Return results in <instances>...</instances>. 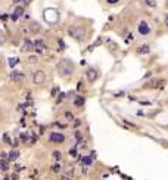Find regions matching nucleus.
<instances>
[{
    "mask_svg": "<svg viewBox=\"0 0 168 180\" xmlns=\"http://www.w3.org/2000/svg\"><path fill=\"white\" fill-rule=\"evenodd\" d=\"M56 69H58V74H59L61 77H68V75H71V74L74 72L72 62H71L69 59H62V61L58 64Z\"/></svg>",
    "mask_w": 168,
    "mask_h": 180,
    "instance_id": "obj_1",
    "label": "nucleus"
},
{
    "mask_svg": "<svg viewBox=\"0 0 168 180\" xmlns=\"http://www.w3.org/2000/svg\"><path fill=\"white\" fill-rule=\"evenodd\" d=\"M68 34L71 37H74V38H83L84 37V28L78 27V25H72V27H69Z\"/></svg>",
    "mask_w": 168,
    "mask_h": 180,
    "instance_id": "obj_2",
    "label": "nucleus"
},
{
    "mask_svg": "<svg viewBox=\"0 0 168 180\" xmlns=\"http://www.w3.org/2000/svg\"><path fill=\"white\" fill-rule=\"evenodd\" d=\"M44 80H46V74H44V71H43V69L35 71V74H34V77H32L34 84H41V83H44Z\"/></svg>",
    "mask_w": 168,
    "mask_h": 180,
    "instance_id": "obj_3",
    "label": "nucleus"
},
{
    "mask_svg": "<svg viewBox=\"0 0 168 180\" xmlns=\"http://www.w3.org/2000/svg\"><path fill=\"white\" fill-rule=\"evenodd\" d=\"M63 140H65V136L61 133H52L50 134V142H53V143H62Z\"/></svg>",
    "mask_w": 168,
    "mask_h": 180,
    "instance_id": "obj_4",
    "label": "nucleus"
},
{
    "mask_svg": "<svg viewBox=\"0 0 168 180\" xmlns=\"http://www.w3.org/2000/svg\"><path fill=\"white\" fill-rule=\"evenodd\" d=\"M149 31H151V28H149L148 22L142 21V22L139 24V33H140L142 35H146V34H149Z\"/></svg>",
    "mask_w": 168,
    "mask_h": 180,
    "instance_id": "obj_5",
    "label": "nucleus"
},
{
    "mask_svg": "<svg viewBox=\"0 0 168 180\" xmlns=\"http://www.w3.org/2000/svg\"><path fill=\"white\" fill-rule=\"evenodd\" d=\"M86 74H87V80H89V81H94V80L97 78V71H96L94 68H89V69L86 71Z\"/></svg>",
    "mask_w": 168,
    "mask_h": 180,
    "instance_id": "obj_6",
    "label": "nucleus"
},
{
    "mask_svg": "<svg viewBox=\"0 0 168 180\" xmlns=\"http://www.w3.org/2000/svg\"><path fill=\"white\" fill-rule=\"evenodd\" d=\"M10 78H12L13 81H21V80L25 78V74H22V72H19V71H12V72H10Z\"/></svg>",
    "mask_w": 168,
    "mask_h": 180,
    "instance_id": "obj_7",
    "label": "nucleus"
},
{
    "mask_svg": "<svg viewBox=\"0 0 168 180\" xmlns=\"http://www.w3.org/2000/svg\"><path fill=\"white\" fill-rule=\"evenodd\" d=\"M31 49H32V41L27 38V40L24 41V44H22L21 50H22V52H27V50H31Z\"/></svg>",
    "mask_w": 168,
    "mask_h": 180,
    "instance_id": "obj_8",
    "label": "nucleus"
},
{
    "mask_svg": "<svg viewBox=\"0 0 168 180\" xmlns=\"http://www.w3.org/2000/svg\"><path fill=\"white\" fill-rule=\"evenodd\" d=\"M46 46H44V43L41 41V40H35V41H32V49H37V50H43Z\"/></svg>",
    "mask_w": 168,
    "mask_h": 180,
    "instance_id": "obj_9",
    "label": "nucleus"
},
{
    "mask_svg": "<svg viewBox=\"0 0 168 180\" xmlns=\"http://www.w3.org/2000/svg\"><path fill=\"white\" fill-rule=\"evenodd\" d=\"M74 105H75V106H83V105H84V98L78 96V98L74 100Z\"/></svg>",
    "mask_w": 168,
    "mask_h": 180,
    "instance_id": "obj_10",
    "label": "nucleus"
},
{
    "mask_svg": "<svg viewBox=\"0 0 168 180\" xmlns=\"http://www.w3.org/2000/svg\"><path fill=\"white\" fill-rule=\"evenodd\" d=\"M18 157H19V152H18V151H12V152L9 154V160H10V161H15Z\"/></svg>",
    "mask_w": 168,
    "mask_h": 180,
    "instance_id": "obj_11",
    "label": "nucleus"
},
{
    "mask_svg": "<svg viewBox=\"0 0 168 180\" xmlns=\"http://www.w3.org/2000/svg\"><path fill=\"white\" fill-rule=\"evenodd\" d=\"M149 50H151V49H149V46H148V44H143V46L139 49V52H140V53H143V55H145V53H149Z\"/></svg>",
    "mask_w": 168,
    "mask_h": 180,
    "instance_id": "obj_12",
    "label": "nucleus"
},
{
    "mask_svg": "<svg viewBox=\"0 0 168 180\" xmlns=\"http://www.w3.org/2000/svg\"><path fill=\"white\" fill-rule=\"evenodd\" d=\"M83 163H84L86 165H90V164L93 163V158H92V157H83Z\"/></svg>",
    "mask_w": 168,
    "mask_h": 180,
    "instance_id": "obj_13",
    "label": "nucleus"
},
{
    "mask_svg": "<svg viewBox=\"0 0 168 180\" xmlns=\"http://www.w3.org/2000/svg\"><path fill=\"white\" fill-rule=\"evenodd\" d=\"M22 13H24V9H22V7H18V9L15 10V13H13V15H15L16 18H18V16H21Z\"/></svg>",
    "mask_w": 168,
    "mask_h": 180,
    "instance_id": "obj_14",
    "label": "nucleus"
},
{
    "mask_svg": "<svg viewBox=\"0 0 168 180\" xmlns=\"http://www.w3.org/2000/svg\"><path fill=\"white\" fill-rule=\"evenodd\" d=\"M16 64H18V59H16V58H10V59H9V65H10V66H15Z\"/></svg>",
    "mask_w": 168,
    "mask_h": 180,
    "instance_id": "obj_15",
    "label": "nucleus"
},
{
    "mask_svg": "<svg viewBox=\"0 0 168 180\" xmlns=\"http://www.w3.org/2000/svg\"><path fill=\"white\" fill-rule=\"evenodd\" d=\"M52 170H53L55 173H58V171H61V164H55V165L52 167Z\"/></svg>",
    "mask_w": 168,
    "mask_h": 180,
    "instance_id": "obj_16",
    "label": "nucleus"
},
{
    "mask_svg": "<svg viewBox=\"0 0 168 180\" xmlns=\"http://www.w3.org/2000/svg\"><path fill=\"white\" fill-rule=\"evenodd\" d=\"M31 30H32V31H40V25H38V24H35V25H31Z\"/></svg>",
    "mask_w": 168,
    "mask_h": 180,
    "instance_id": "obj_17",
    "label": "nucleus"
},
{
    "mask_svg": "<svg viewBox=\"0 0 168 180\" xmlns=\"http://www.w3.org/2000/svg\"><path fill=\"white\" fill-rule=\"evenodd\" d=\"M53 157H55L56 160H61V152H59V151H55V152H53Z\"/></svg>",
    "mask_w": 168,
    "mask_h": 180,
    "instance_id": "obj_18",
    "label": "nucleus"
},
{
    "mask_svg": "<svg viewBox=\"0 0 168 180\" xmlns=\"http://www.w3.org/2000/svg\"><path fill=\"white\" fill-rule=\"evenodd\" d=\"M28 61H30V62L32 64V62H37L38 59H37V56H30V58H28Z\"/></svg>",
    "mask_w": 168,
    "mask_h": 180,
    "instance_id": "obj_19",
    "label": "nucleus"
},
{
    "mask_svg": "<svg viewBox=\"0 0 168 180\" xmlns=\"http://www.w3.org/2000/svg\"><path fill=\"white\" fill-rule=\"evenodd\" d=\"M146 3H148L149 6H153V7L156 6V3H155V1H152V0H146Z\"/></svg>",
    "mask_w": 168,
    "mask_h": 180,
    "instance_id": "obj_20",
    "label": "nucleus"
},
{
    "mask_svg": "<svg viewBox=\"0 0 168 180\" xmlns=\"http://www.w3.org/2000/svg\"><path fill=\"white\" fill-rule=\"evenodd\" d=\"M3 139H4V142H6V143H10V139H9V136H7V134H4V136H3Z\"/></svg>",
    "mask_w": 168,
    "mask_h": 180,
    "instance_id": "obj_21",
    "label": "nucleus"
},
{
    "mask_svg": "<svg viewBox=\"0 0 168 180\" xmlns=\"http://www.w3.org/2000/svg\"><path fill=\"white\" fill-rule=\"evenodd\" d=\"M69 154H71L72 157H77V151H75V149H71V151H69Z\"/></svg>",
    "mask_w": 168,
    "mask_h": 180,
    "instance_id": "obj_22",
    "label": "nucleus"
},
{
    "mask_svg": "<svg viewBox=\"0 0 168 180\" xmlns=\"http://www.w3.org/2000/svg\"><path fill=\"white\" fill-rule=\"evenodd\" d=\"M0 158H1V160H6V158H7L6 152H1V154H0Z\"/></svg>",
    "mask_w": 168,
    "mask_h": 180,
    "instance_id": "obj_23",
    "label": "nucleus"
},
{
    "mask_svg": "<svg viewBox=\"0 0 168 180\" xmlns=\"http://www.w3.org/2000/svg\"><path fill=\"white\" fill-rule=\"evenodd\" d=\"M65 115H66V117H68V118H69V120H72V118H74V115H72V114H71V112H66V114H65Z\"/></svg>",
    "mask_w": 168,
    "mask_h": 180,
    "instance_id": "obj_24",
    "label": "nucleus"
},
{
    "mask_svg": "<svg viewBox=\"0 0 168 180\" xmlns=\"http://www.w3.org/2000/svg\"><path fill=\"white\" fill-rule=\"evenodd\" d=\"M21 139H22V140H27V139H28V136H27V134H22V136H21Z\"/></svg>",
    "mask_w": 168,
    "mask_h": 180,
    "instance_id": "obj_25",
    "label": "nucleus"
},
{
    "mask_svg": "<svg viewBox=\"0 0 168 180\" xmlns=\"http://www.w3.org/2000/svg\"><path fill=\"white\" fill-rule=\"evenodd\" d=\"M106 1H108V3H111V4H114V3H117L118 0H106Z\"/></svg>",
    "mask_w": 168,
    "mask_h": 180,
    "instance_id": "obj_26",
    "label": "nucleus"
},
{
    "mask_svg": "<svg viewBox=\"0 0 168 180\" xmlns=\"http://www.w3.org/2000/svg\"><path fill=\"white\" fill-rule=\"evenodd\" d=\"M165 24H167V27H168V13L165 15Z\"/></svg>",
    "mask_w": 168,
    "mask_h": 180,
    "instance_id": "obj_27",
    "label": "nucleus"
},
{
    "mask_svg": "<svg viewBox=\"0 0 168 180\" xmlns=\"http://www.w3.org/2000/svg\"><path fill=\"white\" fill-rule=\"evenodd\" d=\"M12 180H18V176H12Z\"/></svg>",
    "mask_w": 168,
    "mask_h": 180,
    "instance_id": "obj_28",
    "label": "nucleus"
},
{
    "mask_svg": "<svg viewBox=\"0 0 168 180\" xmlns=\"http://www.w3.org/2000/svg\"><path fill=\"white\" fill-rule=\"evenodd\" d=\"M62 180H69V179H68V176H63V177H62Z\"/></svg>",
    "mask_w": 168,
    "mask_h": 180,
    "instance_id": "obj_29",
    "label": "nucleus"
}]
</instances>
